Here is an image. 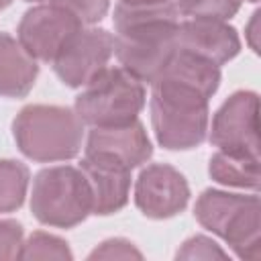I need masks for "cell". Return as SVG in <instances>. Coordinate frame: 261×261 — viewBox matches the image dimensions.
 Returning a JSON list of instances; mask_svg holds the SVG:
<instances>
[{
	"label": "cell",
	"instance_id": "1",
	"mask_svg": "<svg viewBox=\"0 0 261 261\" xmlns=\"http://www.w3.org/2000/svg\"><path fill=\"white\" fill-rule=\"evenodd\" d=\"M112 22L118 65L151 86L177 51L175 0L118 2Z\"/></svg>",
	"mask_w": 261,
	"mask_h": 261
},
{
	"label": "cell",
	"instance_id": "2",
	"mask_svg": "<svg viewBox=\"0 0 261 261\" xmlns=\"http://www.w3.org/2000/svg\"><path fill=\"white\" fill-rule=\"evenodd\" d=\"M84 126L71 108L29 104L12 120V137L24 157L39 163H57L80 155Z\"/></svg>",
	"mask_w": 261,
	"mask_h": 261
},
{
	"label": "cell",
	"instance_id": "3",
	"mask_svg": "<svg viewBox=\"0 0 261 261\" xmlns=\"http://www.w3.org/2000/svg\"><path fill=\"white\" fill-rule=\"evenodd\" d=\"M196 220L220 237L239 259H261V204L257 194L206 190L194 206Z\"/></svg>",
	"mask_w": 261,
	"mask_h": 261
},
{
	"label": "cell",
	"instance_id": "4",
	"mask_svg": "<svg viewBox=\"0 0 261 261\" xmlns=\"http://www.w3.org/2000/svg\"><path fill=\"white\" fill-rule=\"evenodd\" d=\"M151 124L157 143L167 151H190L208 137V98L198 92L165 84H151Z\"/></svg>",
	"mask_w": 261,
	"mask_h": 261
},
{
	"label": "cell",
	"instance_id": "5",
	"mask_svg": "<svg viewBox=\"0 0 261 261\" xmlns=\"http://www.w3.org/2000/svg\"><path fill=\"white\" fill-rule=\"evenodd\" d=\"M145 102V84L120 65H108L82 88L73 110L90 128L116 126L137 120Z\"/></svg>",
	"mask_w": 261,
	"mask_h": 261
},
{
	"label": "cell",
	"instance_id": "6",
	"mask_svg": "<svg viewBox=\"0 0 261 261\" xmlns=\"http://www.w3.org/2000/svg\"><path fill=\"white\" fill-rule=\"evenodd\" d=\"M31 212L55 228H73L92 214V196L80 167L51 165L41 169L33 179Z\"/></svg>",
	"mask_w": 261,
	"mask_h": 261
},
{
	"label": "cell",
	"instance_id": "7",
	"mask_svg": "<svg viewBox=\"0 0 261 261\" xmlns=\"http://www.w3.org/2000/svg\"><path fill=\"white\" fill-rule=\"evenodd\" d=\"M114 55V35L98 27L75 31L51 61L57 77L69 88H84L94 75L108 67Z\"/></svg>",
	"mask_w": 261,
	"mask_h": 261
},
{
	"label": "cell",
	"instance_id": "8",
	"mask_svg": "<svg viewBox=\"0 0 261 261\" xmlns=\"http://www.w3.org/2000/svg\"><path fill=\"white\" fill-rule=\"evenodd\" d=\"M208 139L216 149L259 155V96L251 90L230 94L208 124Z\"/></svg>",
	"mask_w": 261,
	"mask_h": 261
},
{
	"label": "cell",
	"instance_id": "9",
	"mask_svg": "<svg viewBox=\"0 0 261 261\" xmlns=\"http://www.w3.org/2000/svg\"><path fill=\"white\" fill-rule=\"evenodd\" d=\"M82 27L84 24L65 8L53 2H39L22 14L16 39L37 61L51 63L69 37Z\"/></svg>",
	"mask_w": 261,
	"mask_h": 261
},
{
	"label": "cell",
	"instance_id": "10",
	"mask_svg": "<svg viewBox=\"0 0 261 261\" xmlns=\"http://www.w3.org/2000/svg\"><path fill=\"white\" fill-rule=\"evenodd\" d=\"M190 202V186L175 167L153 163L141 169L135 181V204L143 216L163 220L179 214Z\"/></svg>",
	"mask_w": 261,
	"mask_h": 261
},
{
	"label": "cell",
	"instance_id": "11",
	"mask_svg": "<svg viewBox=\"0 0 261 261\" xmlns=\"http://www.w3.org/2000/svg\"><path fill=\"white\" fill-rule=\"evenodd\" d=\"M80 169L92 196V214L108 216L122 210L130 196V167L110 155L84 153Z\"/></svg>",
	"mask_w": 261,
	"mask_h": 261
},
{
	"label": "cell",
	"instance_id": "12",
	"mask_svg": "<svg viewBox=\"0 0 261 261\" xmlns=\"http://www.w3.org/2000/svg\"><path fill=\"white\" fill-rule=\"evenodd\" d=\"M177 51L192 53L214 65H224L241 51V37L228 20L212 18H179Z\"/></svg>",
	"mask_w": 261,
	"mask_h": 261
},
{
	"label": "cell",
	"instance_id": "13",
	"mask_svg": "<svg viewBox=\"0 0 261 261\" xmlns=\"http://www.w3.org/2000/svg\"><path fill=\"white\" fill-rule=\"evenodd\" d=\"M84 153L110 155V157L126 163L130 169H135L151 159L153 145H151V139H149L143 122L137 118L126 124L90 128L86 145H84Z\"/></svg>",
	"mask_w": 261,
	"mask_h": 261
},
{
	"label": "cell",
	"instance_id": "14",
	"mask_svg": "<svg viewBox=\"0 0 261 261\" xmlns=\"http://www.w3.org/2000/svg\"><path fill=\"white\" fill-rule=\"evenodd\" d=\"M39 75V61L8 33H0V96L24 98Z\"/></svg>",
	"mask_w": 261,
	"mask_h": 261
},
{
	"label": "cell",
	"instance_id": "15",
	"mask_svg": "<svg viewBox=\"0 0 261 261\" xmlns=\"http://www.w3.org/2000/svg\"><path fill=\"white\" fill-rule=\"evenodd\" d=\"M155 82L173 84V86L198 92L200 96L210 100L220 86V67L192 53L175 51V55L165 65V69L157 75Z\"/></svg>",
	"mask_w": 261,
	"mask_h": 261
},
{
	"label": "cell",
	"instance_id": "16",
	"mask_svg": "<svg viewBox=\"0 0 261 261\" xmlns=\"http://www.w3.org/2000/svg\"><path fill=\"white\" fill-rule=\"evenodd\" d=\"M210 177L226 188L239 190H259V155L245 153V151H224L218 149L208 163Z\"/></svg>",
	"mask_w": 261,
	"mask_h": 261
},
{
	"label": "cell",
	"instance_id": "17",
	"mask_svg": "<svg viewBox=\"0 0 261 261\" xmlns=\"http://www.w3.org/2000/svg\"><path fill=\"white\" fill-rule=\"evenodd\" d=\"M29 169L14 159H0V214L22 206L29 190Z\"/></svg>",
	"mask_w": 261,
	"mask_h": 261
},
{
	"label": "cell",
	"instance_id": "18",
	"mask_svg": "<svg viewBox=\"0 0 261 261\" xmlns=\"http://www.w3.org/2000/svg\"><path fill=\"white\" fill-rule=\"evenodd\" d=\"M18 259H57V261L67 259L69 261L73 259V253L63 239L37 230L22 241Z\"/></svg>",
	"mask_w": 261,
	"mask_h": 261
},
{
	"label": "cell",
	"instance_id": "19",
	"mask_svg": "<svg viewBox=\"0 0 261 261\" xmlns=\"http://www.w3.org/2000/svg\"><path fill=\"white\" fill-rule=\"evenodd\" d=\"M243 0H175L179 18H212L228 20L232 18Z\"/></svg>",
	"mask_w": 261,
	"mask_h": 261
},
{
	"label": "cell",
	"instance_id": "20",
	"mask_svg": "<svg viewBox=\"0 0 261 261\" xmlns=\"http://www.w3.org/2000/svg\"><path fill=\"white\" fill-rule=\"evenodd\" d=\"M67 12H71L84 27H92L100 22L110 8V0H49Z\"/></svg>",
	"mask_w": 261,
	"mask_h": 261
},
{
	"label": "cell",
	"instance_id": "21",
	"mask_svg": "<svg viewBox=\"0 0 261 261\" xmlns=\"http://www.w3.org/2000/svg\"><path fill=\"white\" fill-rule=\"evenodd\" d=\"M177 259H228V253L210 237L196 234L181 243V247L175 253Z\"/></svg>",
	"mask_w": 261,
	"mask_h": 261
},
{
	"label": "cell",
	"instance_id": "22",
	"mask_svg": "<svg viewBox=\"0 0 261 261\" xmlns=\"http://www.w3.org/2000/svg\"><path fill=\"white\" fill-rule=\"evenodd\" d=\"M22 241H24V232L20 222L12 218H0V261L18 259Z\"/></svg>",
	"mask_w": 261,
	"mask_h": 261
},
{
	"label": "cell",
	"instance_id": "23",
	"mask_svg": "<svg viewBox=\"0 0 261 261\" xmlns=\"http://www.w3.org/2000/svg\"><path fill=\"white\" fill-rule=\"evenodd\" d=\"M90 259H143V253L126 239H108L90 253Z\"/></svg>",
	"mask_w": 261,
	"mask_h": 261
},
{
	"label": "cell",
	"instance_id": "24",
	"mask_svg": "<svg viewBox=\"0 0 261 261\" xmlns=\"http://www.w3.org/2000/svg\"><path fill=\"white\" fill-rule=\"evenodd\" d=\"M257 24H259V10H255L253 14H251V20H249V24H247V33H245V37H247V43H249V47L257 53L259 51V33H257Z\"/></svg>",
	"mask_w": 261,
	"mask_h": 261
},
{
	"label": "cell",
	"instance_id": "25",
	"mask_svg": "<svg viewBox=\"0 0 261 261\" xmlns=\"http://www.w3.org/2000/svg\"><path fill=\"white\" fill-rule=\"evenodd\" d=\"M10 2H12V0H0V10H4V8L10 4Z\"/></svg>",
	"mask_w": 261,
	"mask_h": 261
},
{
	"label": "cell",
	"instance_id": "26",
	"mask_svg": "<svg viewBox=\"0 0 261 261\" xmlns=\"http://www.w3.org/2000/svg\"><path fill=\"white\" fill-rule=\"evenodd\" d=\"M118 2H151V0H118Z\"/></svg>",
	"mask_w": 261,
	"mask_h": 261
},
{
	"label": "cell",
	"instance_id": "27",
	"mask_svg": "<svg viewBox=\"0 0 261 261\" xmlns=\"http://www.w3.org/2000/svg\"><path fill=\"white\" fill-rule=\"evenodd\" d=\"M27 2H49V0H27Z\"/></svg>",
	"mask_w": 261,
	"mask_h": 261
},
{
	"label": "cell",
	"instance_id": "28",
	"mask_svg": "<svg viewBox=\"0 0 261 261\" xmlns=\"http://www.w3.org/2000/svg\"><path fill=\"white\" fill-rule=\"evenodd\" d=\"M243 2H253V4H255V2H259V0H243Z\"/></svg>",
	"mask_w": 261,
	"mask_h": 261
}]
</instances>
